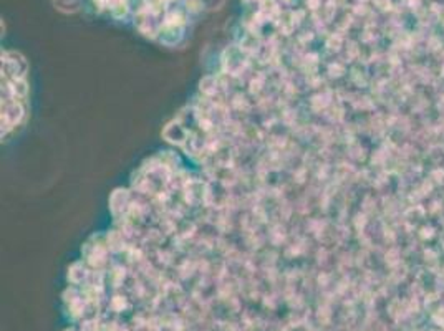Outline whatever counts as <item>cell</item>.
<instances>
[{"mask_svg":"<svg viewBox=\"0 0 444 331\" xmlns=\"http://www.w3.org/2000/svg\"><path fill=\"white\" fill-rule=\"evenodd\" d=\"M242 2L245 3L247 7H254V8H261L262 3L265 2V0H242Z\"/></svg>","mask_w":444,"mask_h":331,"instance_id":"6da1fadb","label":"cell"},{"mask_svg":"<svg viewBox=\"0 0 444 331\" xmlns=\"http://www.w3.org/2000/svg\"><path fill=\"white\" fill-rule=\"evenodd\" d=\"M277 2L280 3V6H283V7H290V6H294L295 0H277Z\"/></svg>","mask_w":444,"mask_h":331,"instance_id":"7a4b0ae2","label":"cell"}]
</instances>
